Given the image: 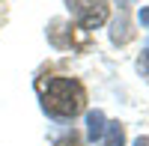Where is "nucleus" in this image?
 <instances>
[{
    "mask_svg": "<svg viewBox=\"0 0 149 146\" xmlns=\"http://www.w3.org/2000/svg\"><path fill=\"white\" fill-rule=\"evenodd\" d=\"M42 104L51 116H74L84 107V90L72 78H51L42 92Z\"/></svg>",
    "mask_w": 149,
    "mask_h": 146,
    "instance_id": "obj_1",
    "label": "nucleus"
},
{
    "mask_svg": "<svg viewBox=\"0 0 149 146\" xmlns=\"http://www.w3.org/2000/svg\"><path fill=\"white\" fill-rule=\"evenodd\" d=\"M69 6H72L74 21L81 27H86V30H93V27L107 21V3L104 0H72Z\"/></svg>",
    "mask_w": 149,
    "mask_h": 146,
    "instance_id": "obj_2",
    "label": "nucleus"
},
{
    "mask_svg": "<svg viewBox=\"0 0 149 146\" xmlns=\"http://www.w3.org/2000/svg\"><path fill=\"white\" fill-rule=\"evenodd\" d=\"M104 113L102 111H90V113H86V134H90V140H98V137H102L104 134Z\"/></svg>",
    "mask_w": 149,
    "mask_h": 146,
    "instance_id": "obj_3",
    "label": "nucleus"
},
{
    "mask_svg": "<svg viewBox=\"0 0 149 146\" xmlns=\"http://www.w3.org/2000/svg\"><path fill=\"white\" fill-rule=\"evenodd\" d=\"M107 131V137H104V146H122V137H125V131H122L119 122H107L104 125Z\"/></svg>",
    "mask_w": 149,
    "mask_h": 146,
    "instance_id": "obj_4",
    "label": "nucleus"
},
{
    "mask_svg": "<svg viewBox=\"0 0 149 146\" xmlns=\"http://www.w3.org/2000/svg\"><path fill=\"white\" fill-rule=\"evenodd\" d=\"M143 69L149 72V42H146V51H143Z\"/></svg>",
    "mask_w": 149,
    "mask_h": 146,
    "instance_id": "obj_5",
    "label": "nucleus"
},
{
    "mask_svg": "<svg viewBox=\"0 0 149 146\" xmlns=\"http://www.w3.org/2000/svg\"><path fill=\"white\" fill-rule=\"evenodd\" d=\"M134 146H149V137H137V140H134Z\"/></svg>",
    "mask_w": 149,
    "mask_h": 146,
    "instance_id": "obj_6",
    "label": "nucleus"
},
{
    "mask_svg": "<svg viewBox=\"0 0 149 146\" xmlns=\"http://www.w3.org/2000/svg\"><path fill=\"white\" fill-rule=\"evenodd\" d=\"M140 21H146V24H149V9H143V12H140Z\"/></svg>",
    "mask_w": 149,
    "mask_h": 146,
    "instance_id": "obj_7",
    "label": "nucleus"
}]
</instances>
